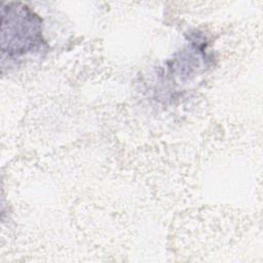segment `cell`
I'll return each instance as SVG.
<instances>
[{
  "mask_svg": "<svg viewBox=\"0 0 263 263\" xmlns=\"http://www.w3.org/2000/svg\"><path fill=\"white\" fill-rule=\"evenodd\" d=\"M41 20L28 6L9 3L2 7V58L16 59L42 48Z\"/></svg>",
  "mask_w": 263,
  "mask_h": 263,
  "instance_id": "obj_1",
  "label": "cell"
}]
</instances>
